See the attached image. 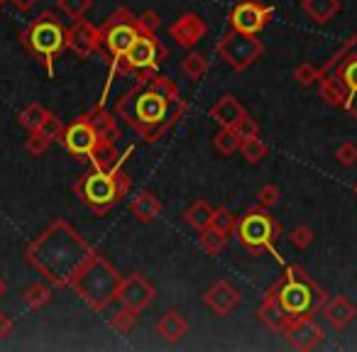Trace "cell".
Here are the masks:
<instances>
[{"label":"cell","mask_w":357,"mask_h":352,"mask_svg":"<svg viewBox=\"0 0 357 352\" xmlns=\"http://www.w3.org/2000/svg\"><path fill=\"white\" fill-rule=\"evenodd\" d=\"M235 235H238V240L252 254L274 252V243H277L279 235H282V225L269 215V211L255 208V211H248L243 218H238Z\"/></svg>","instance_id":"obj_10"},{"label":"cell","mask_w":357,"mask_h":352,"mask_svg":"<svg viewBox=\"0 0 357 352\" xmlns=\"http://www.w3.org/2000/svg\"><path fill=\"white\" fill-rule=\"evenodd\" d=\"M181 71H184V76H189L191 81H199L201 76L208 71V61H206V56L199 54V52H189V54L181 59Z\"/></svg>","instance_id":"obj_33"},{"label":"cell","mask_w":357,"mask_h":352,"mask_svg":"<svg viewBox=\"0 0 357 352\" xmlns=\"http://www.w3.org/2000/svg\"><path fill=\"white\" fill-rule=\"evenodd\" d=\"M218 54L233 71H245L264 54V45L257 35H245L230 27L218 42Z\"/></svg>","instance_id":"obj_11"},{"label":"cell","mask_w":357,"mask_h":352,"mask_svg":"<svg viewBox=\"0 0 357 352\" xmlns=\"http://www.w3.org/2000/svg\"><path fill=\"white\" fill-rule=\"evenodd\" d=\"M240 152L243 157L248 159L250 164H259L264 157H267V144L259 139V135H245L243 137V144H240Z\"/></svg>","instance_id":"obj_29"},{"label":"cell","mask_w":357,"mask_h":352,"mask_svg":"<svg viewBox=\"0 0 357 352\" xmlns=\"http://www.w3.org/2000/svg\"><path fill=\"white\" fill-rule=\"evenodd\" d=\"M139 25L142 32L135 40V45L128 49V54L120 59V64L115 66L118 74H142V71H159V64L169 56L167 47L159 42L157 30H159V15H154L152 10L139 15Z\"/></svg>","instance_id":"obj_8"},{"label":"cell","mask_w":357,"mask_h":352,"mask_svg":"<svg viewBox=\"0 0 357 352\" xmlns=\"http://www.w3.org/2000/svg\"><path fill=\"white\" fill-rule=\"evenodd\" d=\"M335 159L342 164V167H352V164L357 162V147H355V144H350V142L340 144V147H337V152H335Z\"/></svg>","instance_id":"obj_41"},{"label":"cell","mask_w":357,"mask_h":352,"mask_svg":"<svg viewBox=\"0 0 357 352\" xmlns=\"http://www.w3.org/2000/svg\"><path fill=\"white\" fill-rule=\"evenodd\" d=\"M22 301H25V306L40 311V308H45L47 303L52 301V289L47 286V284H30V286L22 291Z\"/></svg>","instance_id":"obj_30"},{"label":"cell","mask_w":357,"mask_h":352,"mask_svg":"<svg viewBox=\"0 0 357 352\" xmlns=\"http://www.w3.org/2000/svg\"><path fill=\"white\" fill-rule=\"evenodd\" d=\"M157 296V289L147 282L144 274H130L120 282V289H118V301L123 306L132 308L135 313H142L149 303L154 301Z\"/></svg>","instance_id":"obj_15"},{"label":"cell","mask_w":357,"mask_h":352,"mask_svg":"<svg viewBox=\"0 0 357 352\" xmlns=\"http://www.w3.org/2000/svg\"><path fill=\"white\" fill-rule=\"evenodd\" d=\"M294 79L301 86H311V84H316V81H321V69L311 66L308 61H301V64L294 69Z\"/></svg>","instance_id":"obj_38"},{"label":"cell","mask_w":357,"mask_h":352,"mask_svg":"<svg viewBox=\"0 0 357 352\" xmlns=\"http://www.w3.org/2000/svg\"><path fill=\"white\" fill-rule=\"evenodd\" d=\"M243 130L240 128H220V132L213 137V147L215 152H220L223 157L240 152V144H243Z\"/></svg>","instance_id":"obj_27"},{"label":"cell","mask_w":357,"mask_h":352,"mask_svg":"<svg viewBox=\"0 0 357 352\" xmlns=\"http://www.w3.org/2000/svg\"><path fill=\"white\" fill-rule=\"evenodd\" d=\"M120 277L115 272V267L103 257V254L93 252L89 262L81 267V272L74 277L71 289L89 303L93 311H105L110 306V301L118 298V289H120Z\"/></svg>","instance_id":"obj_6"},{"label":"cell","mask_w":357,"mask_h":352,"mask_svg":"<svg viewBox=\"0 0 357 352\" xmlns=\"http://www.w3.org/2000/svg\"><path fill=\"white\" fill-rule=\"evenodd\" d=\"M6 291H8V286H6V282H3V279H0V298L6 296Z\"/></svg>","instance_id":"obj_45"},{"label":"cell","mask_w":357,"mask_h":352,"mask_svg":"<svg viewBox=\"0 0 357 352\" xmlns=\"http://www.w3.org/2000/svg\"><path fill=\"white\" fill-rule=\"evenodd\" d=\"M321 95L357 120V35H352L321 69Z\"/></svg>","instance_id":"obj_3"},{"label":"cell","mask_w":357,"mask_h":352,"mask_svg":"<svg viewBox=\"0 0 357 352\" xmlns=\"http://www.w3.org/2000/svg\"><path fill=\"white\" fill-rule=\"evenodd\" d=\"M40 0H10V6H15L20 13H27V10H32V8L37 6Z\"/></svg>","instance_id":"obj_44"},{"label":"cell","mask_w":357,"mask_h":352,"mask_svg":"<svg viewBox=\"0 0 357 352\" xmlns=\"http://www.w3.org/2000/svg\"><path fill=\"white\" fill-rule=\"evenodd\" d=\"M323 316H326V321L331 323V326L345 328L347 323L357 316V308L352 306L345 296H335V298H331V301H326V306H323Z\"/></svg>","instance_id":"obj_24"},{"label":"cell","mask_w":357,"mask_h":352,"mask_svg":"<svg viewBox=\"0 0 357 352\" xmlns=\"http://www.w3.org/2000/svg\"><path fill=\"white\" fill-rule=\"evenodd\" d=\"M84 115L89 118V123L98 130V135L103 139H113V142H118V139L123 137V130H120L118 120H115L118 115L108 113L103 105H98V108H91L89 113H84Z\"/></svg>","instance_id":"obj_23"},{"label":"cell","mask_w":357,"mask_h":352,"mask_svg":"<svg viewBox=\"0 0 357 352\" xmlns=\"http://www.w3.org/2000/svg\"><path fill=\"white\" fill-rule=\"evenodd\" d=\"M303 10L313 22L323 25L340 10V0H303Z\"/></svg>","instance_id":"obj_26"},{"label":"cell","mask_w":357,"mask_h":352,"mask_svg":"<svg viewBox=\"0 0 357 352\" xmlns=\"http://www.w3.org/2000/svg\"><path fill=\"white\" fill-rule=\"evenodd\" d=\"M184 220L186 225H191V228L201 233V230L211 228V223H213V208L206 201H196L184 211Z\"/></svg>","instance_id":"obj_28"},{"label":"cell","mask_w":357,"mask_h":352,"mask_svg":"<svg viewBox=\"0 0 357 352\" xmlns=\"http://www.w3.org/2000/svg\"><path fill=\"white\" fill-rule=\"evenodd\" d=\"M184 113L186 100L178 93V86L159 71L135 74V84L115 100L118 120H123L149 144L162 142Z\"/></svg>","instance_id":"obj_1"},{"label":"cell","mask_w":357,"mask_h":352,"mask_svg":"<svg viewBox=\"0 0 357 352\" xmlns=\"http://www.w3.org/2000/svg\"><path fill=\"white\" fill-rule=\"evenodd\" d=\"M355 194H357V186H355Z\"/></svg>","instance_id":"obj_47"},{"label":"cell","mask_w":357,"mask_h":352,"mask_svg":"<svg viewBox=\"0 0 357 352\" xmlns=\"http://www.w3.org/2000/svg\"><path fill=\"white\" fill-rule=\"evenodd\" d=\"M130 213L135 215L137 223H154L162 215V204H159V199L152 191H139L130 201Z\"/></svg>","instance_id":"obj_22"},{"label":"cell","mask_w":357,"mask_h":352,"mask_svg":"<svg viewBox=\"0 0 357 352\" xmlns=\"http://www.w3.org/2000/svg\"><path fill=\"white\" fill-rule=\"evenodd\" d=\"M93 0H56V8L64 13L69 20H81L91 10Z\"/></svg>","instance_id":"obj_35"},{"label":"cell","mask_w":357,"mask_h":352,"mask_svg":"<svg viewBox=\"0 0 357 352\" xmlns=\"http://www.w3.org/2000/svg\"><path fill=\"white\" fill-rule=\"evenodd\" d=\"M50 144L52 142L42 132H30V139H27V152L35 154V157H42V154L47 152V147H50Z\"/></svg>","instance_id":"obj_40"},{"label":"cell","mask_w":357,"mask_h":352,"mask_svg":"<svg viewBox=\"0 0 357 352\" xmlns=\"http://www.w3.org/2000/svg\"><path fill=\"white\" fill-rule=\"evenodd\" d=\"M157 332L162 335L164 342L176 345V342L184 340V335L189 332V321L178 311H167V313H162V318L157 321Z\"/></svg>","instance_id":"obj_21"},{"label":"cell","mask_w":357,"mask_h":352,"mask_svg":"<svg viewBox=\"0 0 357 352\" xmlns=\"http://www.w3.org/2000/svg\"><path fill=\"white\" fill-rule=\"evenodd\" d=\"M277 204H279V189H277V186H274V184L262 186V189H259V194H257V208L272 211Z\"/></svg>","instance_id":"obj_39"},{"label":"cell","mask_w":357,"mask_h":352,"mask_svg":"<svg viewBox=\"0 0 357 352\" xmlns=\"http://www.w3.org/2000/svg\"><path fill=\"white\" fill-rule=\"evenodd\" d=\"M199 243H201V247H204L206 252L213 254V257H218V254L223 252L225 245H228V235H223L220 230H215L213 225H211V228L201 230Z\"/></svg>","instance_id":"obj_32"},{"label":"cell","mask_w":357,"mask_h":352,"mask_svg":"<svg viewBox=\"0 0 357 352\" xmlns=\"http://www.w3.org/2000/svg\"><path fill=\"white\" fill-rule=\"evenodd\" d=\"M211 225L230 238V235L235 233V228H238V215H235L230 208H223V206H220V208L213 211V223Z\"/></svg>","instance_id":"obj_34"},{"label":"cell","mask_w":357,"mask_h":352,"mask_svg":"<svg viewBox=\"0 0 357 352\" xmlns=\"http://www.w3.org/2000/svg\"><path fill=\"white\" fill-rule=\"evenodd\" d=\"M274 10L267 3H259V0H240L238 6L230 10L228 25L238 32L245 35H259V32L267 27V22L272 20Z\"/></svg>","instance_id":"obj_12"},{"label":"cell","mask_w":357,"mask_h":352,"mask_svg":"<svg viewBox=\"0 0 357 352\" xmlns=\"http://www.w3.org/2000/svg\"><path fill=\"white\" fill-rule=\"evenodd\" d=\"M257 318L269 328V330H279L284 332V328L289 326V316L284 313V308L279 306V298H277V289H269L264 293V301L262 306L257 308Z\"/></svg>","instance_id":"obj_20"},{"label":"cell","mask_w":357,"mask_h":352,"mask_svg":"<svg viewBox=\"0 0 357 352\" xmlns=\"http://www.w3.org/2000/svg\"><path fill=\"white\" fill-rule=\"evenodd\" d=\"M64 128H66V125L61 123V120L56 118L54 113H50L45 118V123H42V128L37 130V132L45 135V137L50 139V142H56V139H61V135H64Z\"/></svg>","instance_id":"obj_37"},{"label":"cell","mask_w":357,"mask_h":352,"mask_svg":"<svg viewBox=\"0 0 357 352\" xmlns=\"http://www.w3.org/2000/svg\"><path fill=\"white\" fill-rule=\"evenodd\" d=\"M93 252L96 250L64 218H56L27 245L25 259L52 286L64 289L71 286L74 277Z\"/></svg>","instance_id":"obj_2"},{"label":"cell","mask_w":357,"mask_h":352,"mask_svg":"<svg viewBox=\"0 0 357 352\" xmlns=\"http://www.w3.org/2000/svg\"><path fill=\"white\" fill-rule=\"evenodd\" d=\"M208 115L220 128H243L250 118L248 110L243 108V103L235 95H220L213 103V108L208 110Z\"/></svg>","instance_id":"obj_19"},{"label":"cell","mask_w":357,"mask_h":352,"mask_svg":"<svg viewBox=\"0 0 357 352\" xmlns=\"http://www.w3.org/2000/svg\"><path fill=\"white\" fill-rule=\"evenodd\" d=\"M61 142H64V147L69 149L71 157L89 159L91 152L96 149V144L100 142V135H98V130L89 123V118L81 115V118H76L74 123L64 128Z\"/></svg>","instance_id":"obj_13"},{"label":"cell","mask_w":357,"mask_h":352,"mask_svg":"<svg viewBox=\"0 0 357 352\" xmlns=\"http://www.w3.org/2000/svg\"><path fill=\"white\" fill-rule=\"evenodd\" d=\"M13 328H15V323H13L10 313H0V337H8V335H10Z\"/></svg>","instance_id":"obj_43"},{"label":"cell","mask_w":357,"mask_h":352,"mask_svg":"<svg viewBox=\"0 0 357 352\" xmlns=\"http://www.w3.org/2000/svg\"><path fill=\"white\" fill-rule=\"evenodd\" d=\"M291 243L296 245V247L306 250L308 245L313 243V230L311 228H294L291 230Z\"/></svg>","instance_id":"obj_42"},{"label":"cell","mask_w":357,"mask_h":352,"mask_svg":"<svg viewBox=\"0 0 357 352\" xmlns=\"http://www.w3.org/2000/svg\"><path fill=\"white\" fill-rule=\"evenodd\" d=\"M139 32H142L139 17H135L125 6L105 17V22L100 25V40H103V49L113 64V71L120 64V59L128 54L130 47L135 45Z\"/></svg>","instance_id":"obj_9"},{"label":"cell","mask_w":357,"mask_h":352,"mask_svg":"<svg viewBox=\"0 0 357 352\" xmlns=\"http://www.w3.org/2000/svg\"><path fill=\"white\" fill-rule=\"evenodd\" d=\"M89 162L93 164V169H115L118 164H123V154L118 152L113 139H103L96 144V149L91 152Z\"/></svg>","instance_id":"obj_25"},{"label":"cell","mask_w":357,"mask_h":352,"mask_svg":"<svg viewBox=\"0 0 357 352\" xmlns=\"http://www.w3.org/2000/svg\"><path fill=\"white\" fill-rule=\"evenodd\" d=\"M6 3H10V0H0V8H3V6H6Z\"/></svg>","instance_id":"obj_46"},{"label":"cell","mask_w":357,"mask_h":352,"mask_svg":"<svg viewBox=\"0 0 357 352\" xmlns=\"http://www.w3.org/2000/svg\"><path fill=\"white\" fill-rule=\"evenodd\" d=\"M76 196L96 213H108L130 194V176L118 164L115 169H91L76 181Z\"/></svg>","instance_id":"obj_5"},{"label":"cell","mask_w":357,"mask_h":352,"mask_svg":"<svg viewBox=\"0 0 357 352\" xmlns=\"http://www.w3.org/2000/svg\"><path fill=\"white\" fill-rule=\"evenodd\" d=\"M208 32V25L201 15L196 13H184V15H178L176 20L169 25V37L176 42L178 47H184V49H194L196 42H201Z\"/></svg>","instance_id":"obj_16"},{"label":"cell","mask_w":357,"mask_h":352,"mask_svg":"<svg viewBox=\"0 0 357 352\" xmlns=\"http://www.w3.org/2000/svg\"><path fill=\"white\" fill-rule=\"evenodd\" d=\"M47 115H50V110H47L45 105L30 103L27 108H22V113H20V125L27 130V132H37V130L42 128V123H45Z\"/></svg>","instance_id":"obj_31"},{"label":"cell","mask_w":357,"mask_h":352,"mask_svg":"<svg viewBox=\"0 0 357 352\" xmlns=\"http://www.w3.org/2000/svg\"><path fill=\"white\" fill-rule=\"evenodd\" d=\"M284 337L296 350H313L323 342V328L313 318H294L284 328Z\"/></svg>","instance_id":"obj_17"},{"label":"cell","mask_w":357,"mask_h":352,"mask_svg":"<svg viewBox=\"0 0 357 352\" xmlns=\"http://www.w3.org/2000/svg\"><path fill=\"white\" fill-rule=\"evenodd\" d=\"M110 326H113L115 330H120V332H125V335H128V332H132L135 326H137V313H135L132 308L123 306L113 318H110Z\"/></svg>","instance_id":"obj_36"},{"label":"cell","mask_w":357,"mask_h":352,"mask_svg":"<svg viewBox=\"0 0 357 352\" xmlns=\"http://www.w3.org/2000/svg\"><path fill=\"white\" fill-rule=\"evenodd\" d=\"M66 49L74 52L79 59H91L93 54H100L103 40H100V27L91 25L89 20H74L66 30Z\"/></svg>","instance_id":"obj_14"},{"label":"cell","mask_w":357,"mask_h":352,"mask_svg":"<svg viewBox=\"0 0 357 352\" xmlns=\"http://www.w3.org/2000/svg\"><path fill=\"white\" fill-rule=\"evenodd\" d=\"M243 301V293L233 286L230 282H215L208 291L204 293V303L213 316H230L238 308V303Z\"/></svg>","instance_id":"obj_18"},{"label":"cell","mask_w":357,"mask_h":352,"mask_svg":"<svg viewBox=\"0 0 357 352\" xmlns=\"http://www.w3.org/2000/svg\"><path fill=\"white\" fill-rule=\"evenodd\" d=\"M274 289H277L279 306L284 308L289 321H294V318H313L328 301L326 291L298 264H289L284 269V277L274 284Z\"/></svg>","instance_id":"obj_4"},{"label":"cell","mask_w":357,"mask_h":352,"mask_svg":"<svg viewBox=\"0 0 357 352\" xmlns=\"http://www.w3.org/2000/svg\"><path fill=\"white\" fill-rule=\"evenodd\" d=\"M66 30L54 13H42L37 20H32L20 35V42L37 61H42L50 74H54V61L66 49Z\"/></svg>","instance_id":"obj_7"}]
</instances>
